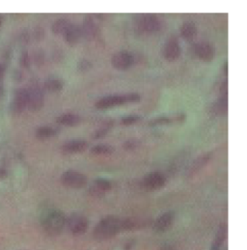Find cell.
Here are the masks:
<instances>
[{
    "label": "cell",
    "mask_w": 247,
    "mask_h": 250,
    "mask_svg": "<svg viewBox=\"0 0 247 250\" xmlns=\"http://www.w3.org/2000/svg\"><path fill=\"white\" fill-rule=\"evenodd\" d=\"M88 148V142L84 140H71L66 142L61 147V152L63 155L71 156L83 153Z\"/></svg>",
    "instance_id": "15"
},
{
    "label": "cell",
    "mask_w": 247,
    "mask_h": 250,
    "mask_svg": "<svg viewBox=\"0 0 247 250\" xmlns=\"http://www.w3.org/2000/svg\"><path fill=\"white\" fill-rule=\"evenodd\" d=\"M209 161H210V156H209L208 154L203 155V156L197 158V159L194 161V163L192 164V166L189 168V175L192 176V175H194L195 173H197L198 171H200L203 167L208 164Z\"/></svg>",
    "instance_id": "25"
},
{
    "label": "cell",
    "mask_w": 247,
    "mask_h": 250,
    "mask_svg": "<svg viewBox=\"0 0 247 250\" xmlns=\"http://www.w3.org/2000/svg\"><path fill=\"white\" fill-rule=\"evenodd\" d=\"M135 63L134 56L127 51H119L112 56V66L120 71H125L131 68Z\"/></svg>",
    "instance_id": "9"
},
{
    "label": "cell",
    "mask_w": 247,
    "mask_h": 250,
    "mask_svg": "<svg viewBox=\"0 0 247 250\" xmlns=\"http://www.w3.org/2000/svg\"><path fill=\"white\" fill-rule=\"evenodd\" d=\"M60 129L58 127L43 125L36 129V137L39 139H46L53 136H56L59 133Z\"/></svg>",
    "instance_id": "24"
},
{
    "label": "cell",
    "mask_w": 247,
    "mask_h": 250,
    "mask_svg": "<svg viewBox=\"0 0 247 250\" xmlns=\"http://www.w3.org/2000/svg\"><path fill=\"white\" fill-rule=\"evenodd\" d=\"M34 37L37 39V40H41L43 38V30L41 29V27H38L35 29L34 31Z\"/></svg>",
    "instance_id": "34"
},
{
    "label": "cell",
    "mask_w": 247,
    "mask_h": 250,
    "mask_svg": "<svg viewBox=\"0 0 247 250\" xmlns=\"http://www.w3.org/2000/svg\"><path fill=\"white\" fill-rule=\"evenodd\" d=\"M124 231L123 219L114 215H108L99 221L94 229V237L98 241L111 239Z\"/></svg>",
    "instance_id": "1"
},
{
    "label": "cell",
    "mask_w": 247,
    "mask_h": 250,
    "mask_svg": "<svg viewBox=\"0 0 247 250\" xmlns=\"http://www.w3.org/2000/svg\"><path fill=\"white\" fill-rule=\"evenodd\" d=\"M28 104L27 107L31 111H38L43 106L44 96L41 87L38 84H33L27 89Z\"/></svg>",
    "instance_id": "7"
},
{
    "label": "cell",
    "mask_w": 247,
    "mask_h": 250,
    "mask_svg": "<svg viewBox=\"0 0 247 250\" xmlns=\"http://www.w3.org/2000/svg\"><path fill=\"white\" fill-rule=\"evenodd\" d=\"M92 66H93L92 63H91L88 59H82V61H80L78 68H79V70H80L81 72L85 73V72L89 71V70L92 68Z\"/></svg>",
    "instance_id": "31"
},
{
    "label": "cell",
    "mask_w": 247,
    "mask_h": 250,
    "mask_svg": "<svg viewBox=\"0 0 247 250\" xmlns=\"http://www.w3.org/2000/svg\"><path fill=\"white\" fill-rule=\"evenodd\" d=\"M226 237H227V226L226 224H222L220 225V227L216 232L215 238L211 246V250H221Z\"/></svg>",
    "instance_id": "20"
},
{
    "label": "cell",
    "mask_w": 247,
    "mask_h": 250,
    "mask_svg": "<svg viewBox=\"0 0 247 250\" xmlns=\"http://www.w3.org/2000/svg\"><path fill=\"white\" fill-rule=\"evenodd\" d=\"M99 20L96 15H86L83 20V24L82 26V36L87 40H94L99 34Z\"/></svg>",
    "instance_id": "8"
},
{
    "label": "cell",
    "mask_w": 247,
    "mask_h": 250,
    "mask_svg": "<svg viewBox=\"0 0 247 250\" xmlns=\"http://www.w3.org/2000/svg\"><path fill=\"white\" fill-rule=\"evenodd\" d=\"M112 125H113V124H112L111 121L104 123L103 125H102L101 127H99V128L93 133V135H92L93 139H101V138L104 137V136L107 134V132L111 129Z\"/></svg>",
    "instance_id": "27"
},
{
    "label": "cell",
    "mask_w": 247,
    "mask_h": 250,
    "mask_svg": "<svg viewBox=\"0 0 247 250\" xmlns=\"http://www.w3.org/2000/svg\"><path fill=\"white\" fill-rule=\"evenodd\" d=\"M140 120V117L137 115H129V116H125L122 118L121 120V125H130L136 124L138 121Z\"/></svg>",
    "instance_id": "30"
},
{
    "label": "cell",
    "mask_w": 247,
    "mask_h": 250,
    "mask_svg": "<svg viewBox=\"0 0 247 250\" xmlns=\"http://www.w3.org/2000/svg\"><path fill=\"white\" fill-rule=\"evenodd\" d=\"M66 226L73 235H82L89 226L88 219L80 213H73L66 218Z\"/></svg>",
    "instance_id": "6"
},
{
    "label": "cell",
    "mask_w": 247,
    "mask_h": 250,
    "mask_svg": "<svg viewBox=\"0 0 247 250\" xmlns=\"http://www.w3.org/2000/svg\"><path fill=\"white\" fill-rule=\"evenodd\" d=\"M161 250H174L171 247H169V246H165V247H164L163 249Z\"/></svg>",
    "instance_id": "39"
},
{
    "label": "cell",
    "mask_w": 247,
    "mask_h": 250,
    "mask_svg": "<svg viewBox=\"0 0 247 250\" xmlns=\"http://www.w3.org/2000/svg\"><path fill=\"white\" fill-rule=\"evenodd\" d=\"M63 36H64V39L68 44L76 45L78 42H80V40L82 37V27L77 25V24L72 23Z\"/></svg>",
    "instance_id": "17"
},
{
    "label": "cell",
    "mask_w": 247,
    "mask_h": 250,
    "mask_svg": "<svg viewBox=\"0 0 247 250\" xmlns=\"http://www.w3.org/2000/svg\"><path fill=\"white\" fill-rule=\"evenodd\" d=\"M136 28L140 32L155 33L161 29V21L154 14H140L135 16Z\"/></svg>",
    "instance_id": "4"
},
{
    "label": "cell",
    "mask_w": 247,
    "mask_h": 250,
    "mask_svg": "<svg viewBox=\"0 0 247 250\" xmlns=\"http://www.w3.org/2000/svg\"><path fill=\"white\" fill-rule=\"evenodd\" d=\"M5 71H6V67H5L3 64L0 63V81H1V79L3 78V76H4V74H5Z\"/></svg>",
    "instance_id": "36"
},
{
    "label": "cell",
    "mask_w": 247,
    "mask_h": 250,
    "mask_svg": "<svg viewBox=\"0 0 247 250\" xmlns=\"http://www.w3.org/2000/svg\"><path fill=\"white\" fill-rule=\"evenodd\" d=\"M181 55V46L177 37H170L164 47V56L167 61H176Z\"/></svg>",
    "instance_id": "11"
},
{
    "label": "cell",
    "mask_w": 247,
    "mask_h": 250,
    "mask_svg": "<svg viewBox=\"0 0 247 250\" xmlns=\"http://www.w3.org/2000/svg\"><path fill=\"white\" fill-rule=\"evenodd\" d=\"M65 83L63 80L58 78H49L44 83V89L50 93H57L63 90Z\"/></svg>",
    "instance_id": "23"
},
{
    "label": "cell",
    "mask_w": 247,
    "mask_h": 250,
    "mask_svg": "<svg viewBox=\"0 0 247 250\" xmlns=\"http://www.w3.org/2000/svg\"><path fill=\"white\" fill-rule=\"evenodd\" d=\"M2 22H3V17L0 15V26L2 25Z\"/></svg>",
    "instance_id": "40"
},
{
    "label": "cell",
    "mask_w": 247,
    "mask_h": 250,
    "mask_svg": "<svg viewBox=\"0 0 247 250\" xmlns=\"http://www.w3.org/2000/svg\"><path fill=\"white\" fill-rule=\"evenodd\" d=\"M43 53L41 51H39L36 55H35V63L38 66H41V64L43 63Z\"/></svg>",
    "instance_id": "33"
},
{
    "label": "cell",
    "mask_w": 247,
    "mask_h": 250,
    "mask_svg": "<svg viewBox=\"0 0 247 250\" xmlns=\"http://www.w3.org/2000/svg\"><path fill=\"white\" fill-rule=\"evenodd\" d=\"M41 225L49 235H59L66 226V216L61 210L50 209L43 214Z\"/></svg>",
    "instance_id": "2"
},
{
    "label": "cell",
    "mask_w": 247,
    "mask_h": 250,
    "mask_svg": "<svg viewBox=\"0 0 247 250\" xmlns=\"http://www.w3.org/2000/svg\"><path fill=\"white\" fill-rule=\"evenodd\" d=\"M87 182V177L76 170H67L61 176V183L70 188H82Z\"/></svg>",
    "instance_id": "5"
},
{
    "label": "cell",
    "mask_w": 247,
    "mask_h": 250,
    "mask_svg": "<svg viewBox=\"0 0 247 250\" xmlns=\"http://www.w3.org/2000/svg\"><path fill=\"white\" fill-rule=\"evenodd\" d=\"M7 176V171L3 168H0V179H3Z\"/></svg>",
    "instance_id": "37"
},
{
    "label": "cell",
    "mask_w": 247,
    "mask_h": 250,
    "mask_svg": "<svg viewBox=\"0 0 247 250\" xmlns=\"http://www.w3.org/2000/svg\"><path fill=\"white\" fill-rule=\"evenodd\" d=\"M56 122L59 125H65V126H75L81 123V117L77 114L66 113L57 117Z\"/></svg>",
    "instance_id": "21"
},
{
    "label": "cell",
    "mask_w": 247,
    "mask_h": 250,
    "mask_svg": "<svg viewBox=\"0 0 247 250\" xmlns=\"http://www.w3.org/2000/svg\"><path fill=\"white\" fill-rule=\"evenodd\" d=\"M71 24H72V22L68 19H65V18L58 19L57 21H55L52 23L51 31L55 35H64L65 32L67 31V29L70 27Z\"/></svg>",
    "instance_id": "22"
},
{
    "label": "cell",
    "mask_w": 247,
    "mask_h": 250,
    "mask_svg": "<svg viewBox=\"0 0 247 250\" xmlns=\"http://www.w3.org/2000/svg\"><path fill=\"white\" fill-rule=\"evenodd\" d=\"M91 154L94 156H109L113 154V147L108 144H98L95 145L91 150Z\"/></svg>",
    "instance_id": "26"
},
{
    "label": "cell",
    "mask_w": 247,
    "mask_h": 250,
    "mask_svg": "<svg viewBox=\"0 0 247 250\" xmlns=\"http://www.w3.org/2000/svg\"><path fill=\"white\" fill-rule=\"evenodd\" d=\"M141 100V96L137 93H128L124 95H112L101 98L95 104L98 109H107L127 104H135Z\"/></svg>",
    "instance_id": "3"
},
{
    "label": "cell",
    "mask_w": 247,
    "mask_h": 250,
    "mask_svg": "<svg viewBox=\"0 0 247 250\" xmlns=\"http://www.w3.org/2000/svg\"><path fill=\"white\" fill-rule=\"evenodd\" d=\"M20 62H21V65L22 67H24V68H28V67L30 66L31 59H30V56H29L28 52L24 51V52L21 54Z\"/></svg>",
    "instance_id": "32"
},
{
    "label": "cell",
    "mask_w": 247,
    "mask_h": 250,
    "mask_svg": "<svg viewBox=\"0 0 247 250\" xmlns=\"http://www.w3.org/2000/svg\"><path fill=\"white\" fill-rule=\"evenodd\" d=\"M28 104V94H27V89L21 88L18 89L15 93L13 103L11 104V108L13 112L15 113H21L27 108Z\"/></svg>",
    "instance_id": "12"
},
{
    "label": "cell",
    "mask_w": 247,
    "mask_h": 250,
    "mask_svg": "<svg viewBox=\"0 0 247 250\" xmlns=\"http://www.w3.org/2000/svg\"><path fill=\"white\" fill-rule=\"evenodd\" d=\"M173 121L171 118L169 117H158V118H155V119H152L150 122H149V125L151 126H155V125H169L171 124Z\"/></svg>",
    "instance_id": "28"
},
{
    "label": "cell",
    "mask_w": 247,
    "mask_h": 250,
    "mask_svg": "<svg viewBox=\"0 0 247 250\" xmlns=\"http://www.w3.org/2000/svg\"><path fill=\"white\" fill-rule=\"evenodd\" d=\"M211 113L214 116H224L228 112V99L227 97H220L211 105Z\"/></svg>",
    "instance_id": "19"
},
{
    "label": "cell",
    "mask_w": 247,
    "mask_h": 250,
    "mask_svg": "<svg viewBox=\"0 0 247 250\" xmlns=\"http://www.w3.org/2000/svg\"><path fill=\"white\" fill-rule=\"evenodd\" d=\"M166 184V178L161 172H152L147 174L143 180L142 185L148 190H158L164 188Z\"/></svg>",
    "instance_id": "10"
},
{
    "label": "cell",
    "mask_w": 247,
    "mask_h": 250,
    "mask_svg": "<svg viewBox=\"0 0 247 250\" xmlns=\"http://www.w3.org/2000/svg\"><path fill=\"white\" fill-rule=\"evenodd\" d=\"M185 119H186V115L185 113H180L175 117V121L178 123H183L185 121Z\"/></svg>",
    "instance_id": "35"
},
{
    "label": "cell",
    "mask_w": 247,
    "mask_h": 250,
    "mask_svg": "<svg viewBox=\"0 0 247 250\" xmlns=\"http://www.w3.org/2000/svg\"><path fill=\"white\" fill-rule=\"evenodd\" d=\"M3 94H4V87H3V85L1 83V81H0V98L3 96Z\"/></svg>",
    "instance_id": "38"
},
{
    "label": "cell",
    "mask_w": 247,
    "mask_h": 250,
    "mask_svg": "<svg viewBox=\"0 0 247 250\" xmlns=\"http://www.w3.org/2000/svg\"><path fill=\"white\" fill-rule=\"evenodd\" d=\"M111 188L112 186L110 181L104 178H98L91 185L89 192L94 197H103L111 189Z\"/></svg>",
    "instance_id": "14"
},
{
    "label": "cell",
    "mask_w": 247,
    "mask_h": 250,
    "mask_svg": "<svg viewBox=\"0 0 247 250\" xmlns=\"http://www.w3.org/2000/svg\"><path fill=\"white\" fill-rule=\"evenodd\" d=\"M197 26L192 21H185L180 28L181 36L186 41L194 40L197 36Z\"/></svg>",
    "instance_id": "18"
},
{
    "label": "cell",
    "mask_w": 247,
    "mask_h": 250,
    "mask_svg": "<svg viewBox=\"0 0 247 250\" xmlns=\"http://www.w3.org/2000/svg\"><path fill=\"white\" fill-rule=\"evenodd\" d=\"M194 53L202 61L210 62L213 60L215 56V48L211 43L202 41L195 44Z\"/></svg>",
    "instance_id": "13"
},
{
    "label": "cell",
    "mask_w": 247,
    "mask_h": 250,
    "mask_svg": "<svg viewBox=\"0 0 247 250\" xmlns=\"http://www.w3.org/2000/svg\"><path fill=\"white\" fill-rule=\"evenodd\" d=\"M174 220L175 213L173 211H166L156 219L154 224V230L158 233H165L172 227Z\"/></svg>",
    "instance_id": "16"
},
{
    "label": "cell",
    "mask_w": 247,
    "mask_h": 250,
    "mask_svg": "<svg viewBox=\"0 0 247 250\" xmlns=\"http://www.w3.org/2000/svg\"><path fill=\"white\" fill-rule=\"evenodd\" d=\"M140 146V141H138L137 139H129L127 141H125L123 144V148L126 151H133L136 148H138Z\"/></svg>",
    "instance_id": "29"
}]
</instances>
